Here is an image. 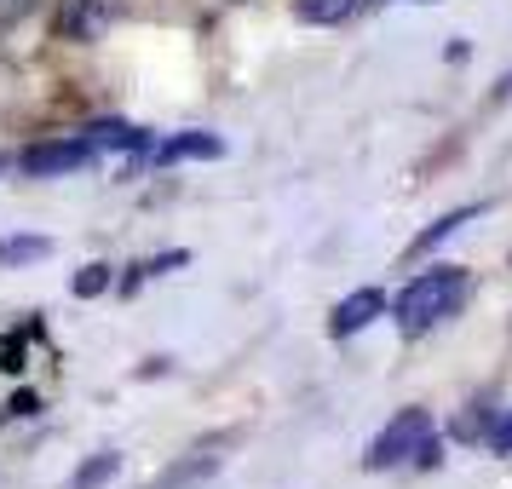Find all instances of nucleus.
Listing matches in <instances>:
<instances>
[{"instance_id":"obj_19","label":"nucleus","mask_w":512,"mask_h":489,"mask_svg":"<svg viewBox=\"0 0 512 489\" xmlns=\"http://www.w3.org/2000/svg\"><path fill=\"white\" fill-rule=\"evenodd\" d=\"M6 420H12V415H6V403H0V426H6Z\"/></svg>"},{"instance_id":"obj_12","label":"nucleus","mask_w":512,"mask_h":489,"mask_svg":"<svg viewBox=\"0 0 512 489\" xmlns=\"http://www.w3.org/2000/svg\"><path fill=\"white\" fill-rule=\"evenodd\" d=\"M110 288H116V277H110V265H104V259L81 265V271H75V282H70L75 300H98V294H110Z\"/></svg>"},{"instance_id":"obj_20","label":"nucleus","mask_w":512,"mask_h":489,"mask_svg":"<svg viewBox=\"0 0 512 489\" xmlns=\"http://www.w3.org/2000/svg\"><path fill=\"white\" fill-rule=\"evenodd\" d=\"M0 173H6V156H0Z\"/></svg>"},{"instance_id":"obj_6","label":"nucleus","mask_w":512,"mask_h":489,"mask_svg":"<svg viewBox=\"0 0 512 489\" xmlns=\"http://www.w3.org/2000/svg\"><path fill=\"white\" fill-rule=\"evenodd\" d=\"M374 317H386V294H380V288H357V294H346V300L328 311V334H334V340H351V334H363Z\"/></svg>"},{"instance_id":"obj_4","label":"nucleus","mask_w":512,"mask_h":489,"mask_svg":"<svg viewBox=\"0 0 512 489\" xmlns=\"http://www.w3.org/2000/svg\"><path fill=\"white\" fill-rule=\"evenodd\" d=\"M110 18H116V6H110V0H58V12H52V29H58V41H75V47H87V41H104Z\"/></svg>"},{"instance_id":"obj_7","label":"nucleus","mask_w":512,"mask_h":489,"mask_svg":"<svg viewBox=\"0 0 512 489\" xmlns=\"http://www.w3.org/2000/svg\"><path fill=\"white\" fill-rule=\"evenodd\" d=\"M81 139L93 144V150H121V156H133V167L150 162V127H127V121H93Z\"/></svg>"},{"instance_id":"obj_18","label":"nucleus","mask_w":512,"mask_h":489,"mask_svg":"<svg viewBox=\"0 0 512 489\" xmlns=\"http://www.w3.org/2000/svg\"><path fill=\"white\" fill-rule=\"evenodd\" d=\"M495 98H512V75H501V87H495Z\"/></svg>"},{"instance_id":"obj_2","label":"nucleus","mask_w":512,"mask_h":489,"mask_svg":"<svg viewBox=\"0 0 512 489\" xmlns=\"http://www.w3.org/2000/svg\"><path fill=\"white\" fill-rule=\"evenodd\" d=\"M432 438V415L426 409H397L380 432H374L369 455H363V466L369 472H392V466H409L420 455V443Z\"/></svg>"},{"instance_id":"obj_1","label":"nucleus","mask_w":512,"mask_h":489,"mask_svg":"<svg viewBox=\"0 0 512 489\" xmlns=\"http://www.w3.org/2000/svg\"><path fill=\"white\" fill-rule=\"evenodd\" d=\"M466 294H472V277H466L461 265H432V271H420V277L392 300V317H397V328L415 340L426 328L449 323L466 305Z\"/></svg>"},{"instance_id":"obj_15","label":"nucleus","mask_w":512,"mask_h":489,"mask_svg":"<svg viewBox=\"0 0 512 489\" xmlns=\"http://www.w3.org/2000/svg\"><path fill=\"white\" fill-rule=\"evenodd\" d=\"M484 449L489 455H512V409H495V420L484 432Z\"/></svg>"},{"instance_id":"obj_3","label":"nucleus","mask_w":512,"mask_h":489,"mask_svg":"<svg viewBox=\"0 0 512 489\" xmlns=\"http://www.w3.org/2000/svg\"><path fill=\"white\" fill-rule=\"evenodd\" d=\"M87 162H98V150L87 139H52V144H29L18 167L29 179H64V173H81Z\"/></svg>"},{"instance_id":"obj_17","label":"nucleus","mask_w":512,"mask_h":489,"mask_svg":"<svg viewBox=\"0 0 512 489\" xmlns=\"http://www.w3.org/2000/svg\"><path fill=\"white\" fill-rule=\"evenodd\" d=\"M35 6H41V0H0V29H6V24H18V18H29Z\"/></svg>"},{"instance_id":"obj_16","label":"nucleus","mask_w":512,"mask_h":489,"mask_svg":"<svg viewBox=\"0 0 512 489\" xmlns=\"http://www.w3.org/2000/svg\"><path fill=\"white\" fill-rule=\"evenodd\" d=\"M6 415H12V420H29V415H41V397L29 392V386H24V392H12V397H6Z\"/></svg>"},{"instance_id":"obj_8","label":"nucleus","mask_w":512,"mask_h":489,"mask_svg":"<svg viewBox=\"0 0 512 489\" xmlns=\"http://www.w3.org/2000/svg\"><path fill=\"white\" fill-rule=\"evenodd\" d=\"M219 443H225V438H213V443H202V449H190L185 461H173L150 489H196V484H208L213 472H219V455H213Z\"/></svg>"},{"instance_id":"obj_14","label":"nucleus","mask_w":512,"mask_h":489,"mask_svg":"<svg viewBox=\"0 0 512 489\" xmlns=\"http://www.w3.org/2000/svg\"><path fill=\"white\" fill-rule=\"evenodd\" d=\"M489 420H495V403H472V415L455 420V438H461V443H484Z\"/></svg>"},{"instance_id":"obj_10","label":"nucleus","mask_w":512,"mask_h":489,"mask_svg":"<svg viewBox=\"0 0 512 489\" xmlns=\"http://www.w3.org/2000/svg\"><path fill=\"white\" fill-rule=\"evenodd\" d=\"M472 219H478V208H455V213H443V219H432V225H426V231H420L415 242H409V259L432 254L438 242H449V236L461 231V225H472Z\"/></svg>"},{"instance_id":"obj_11","label":"nucleus","mask_w":512,"mask_h":489,"mask_svg":"<svg viewBox=\"0 0 512 489\" xmlns=\"http://www.w3.org/2000/svg\"><path fill=\"white\" fill-rule=\"evenodd\" d=\"M116 472H121V455H116V449H104V455H93V461L75 466V472H70V489H104Z\"/></svg>"},{"instance_id":"obj_13","label":"nucleus","mask_w":512,"mask_h":489,"mask_svg":"<svg viewBox=\"0 0 512 489\" xmlns=\"http://www.w3.org/2000/svg\"><path fill=\"white\" fill-rule=\"evenodd\" d=\"M294 12H300V24H340L357 12V0H294Z\"/></svg>"},{"instance_id":"obj_5","label":"nucleus","mask_w":512,"mask_h":489,"mask_svg":"<svg viewBox=\"0 0 512 489\" xmlns=\"http://www.w3.org/2000/svg\"><path fill=\"white\" fill-rule=\"evenodd\" d=\"M225 156V139L208 133V127H190V133H173V139L150 144V162L156 167H179V162H219Z\"/></svg>"},{"instance_id":"obj_9","label":"nucleus","mask_w":512,"mask_h":489,"mask_svg":"<svg viewBox=\"0 0 512 489\" xmlns=\"http://www.w3.org/2000/svg\"><path fill=\"white\" fill-rule=\"evenodd\" d=\"M52 254V236H0V271H24Z\"/></svg>"}]
</instances>
